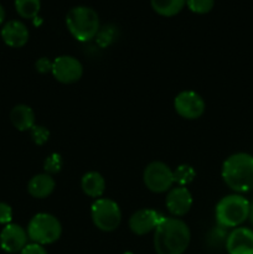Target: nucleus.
Here are the masks:
<instances>
[{"mask_svg":"<svg viewBox=\"0 0 253 254\" xmlns=\"http://www.w3.org/2000/svg\"><path fill=\"white\" fill-rule=\"evenodd\" d=\"M154 231L156 254H183L190 245V228L178 217H164Z\"/></svg>","mask_w":253,"mask_h":254,"instance_id":"1","label":"nucleus"},{"mask_svg":"<svg viewBox=\"0 0 253 254\" xmlns=\"http://www.w3.org/2000/svg\"><path fill=\"white\" fill-rule=\"evenodd\" d=\"M222 178L226 185L236 192L253 190V156L247 153L228 156L222 165Z\"/></svg>","mask_w":253,"mask_h":254,"instance_id":"2","label":"nucleus"},{"mask_svg":"<svg viewBox=\"0 0 253 254\" xmlns=\"http://www.w3.org/2000/svg\"><path fill=\"white\" fill-rule=\"evenodd\" d=\"M66 25L77 41L87 42L98 35L99 16L92 7L79 5L67 12Z\"/></svg>","mask_w":253,"mask_h":254,"instance_id":"3","label":"nucleus"},{"mask_svg":"<svg viewBox=\"0 0 253 254\" xmlns=\"http://www.w3.org/2000/svg\"><path fill=\"white\" fill-rule=\"evenodd\" d=\"M250 201L243 196H225L216 205V222L223 228H237L250 217Z\"/></svg>","mask_w":253,"mask_h":254,"instance_id":"4","label":"nucleus"},{"mask_svg":"<svg viewBox=\"0 0 253 254\" xmlns=\"http://www.w3.org/2000/svg\"><path fill=\"white\" fill-rule=\"evenodd\" d=\"M62 226L60 221L50 213H37L30 220L27 226V236L34 243L51 245L60 240Z\"/></svg>","mask_w":253,"mask_h":254,"instance_id":"5","label":"nucleus"},{"mask_svg":"<svg viewBox=\"0 0 253 254\" xmlns=\"http://www.w3.org/2000/svg\"><path fill=\"white\" fill-rule=\"evenodd\" d=\"M94 226L103 232H112L121 225L122 212L118 203L111 198H97L91 207Z\"/></svg>","mask_w":253,"mask_h":254,"instance_id":"6","label":"nucleus"},{"mask_svg":"<svg viewBox=\"0 0 253 254\" xmlns=\"http://www.w3.org/2000/svg\"><path fill=\"white\" fill-rule=\"evenodd\" d=\"M143 180L146 188L156 193L165 192L174 185V171L161 161H153L145 168Z\"/></svg>","mask_w":253,"mask_h":254,"instance_id":"7","label":"nucleus"},{"mask_svg":"<svg viewBox=\"0 0 253 254\" xmlns=\"http://www.w3.org/2000/svg\"><path fill=\"white\" fill-rule=\"evenodd\" d=\"M176 113L185 119H197L205 112V101L193 91L180 92L174 99Z\"/></svg>","mask_w":253,"mask_h":254,"instance_id":"8","label":"nucleus"},{"mask_svg":"<svg viewBox=\"0 0 253 254\" xmlns=\"http://www.w3.org/2000/svg\"><path fill=\"white\" fill-rule=\"evenodd\" d=\"M52 74L59 82L71 84L79 81L83 74V66L77 59L72 56H59L52 61Z\"/></svg>","mask_w":253,"mask_h":254,"instance_id":"9","label":"nucleus"},{"mask_svg":"<svg viewBox=\"0 0 253 254\" xmlns=\"http://www.w3.org/2000/svg\"><path fill=\"white\" fill-rule=\"evenodd\" d=\"M163 216L151 208H141L134 212L129 218V228L136 236H144L158 227Z\"/></svg>","mask_w":253,"mask_h":254,"instance_id":"10","label":"nucleus"},{"mask_svg":"<svg viewBox=\"0 0 253 254\" xmlns=\"http://www.w3.org/2000/svg\"><path fill=\"white\" fill-rule=\"evenodd\" d=\"M27 232L19 225L9 223L0 232V247L6 253L21 252L27 245Z\"/></svg>","mask_w":253,"mask_h":254,"instance_id":"11","label":"nucleus"},{"mask_svg":"<svg viewBox=\"0 0 253 254\" xmlns=\"http://www.w3.org/2000/svg\"><path fill=\"white\" fill-rule=\"evenodd\" d=\"M192 206V196L185 186H178L169 190L166 196V208L174 217L185 216Z\"/></svg>","mask_w":253,"mask_h":254,"instance_id":"12","label":"nucleus"},{"mask_svg":"<svg viewBox=\"0 0 253 254\" xmlns=\"http://www.w3.org/2000/svg\"><path fill=\"white\" fill-rule=\"evenodd\" d=\"M228 254H253V231L246 227H237L226 240Z\"/></svg>","mask_w":253,"mask_h":254,"instance_id":"13","label":"nucleus"},{"mask_svg":"<svg viewBox=\"0 0 253 254\" xmlns=\"http://www.w3.org/2000/svg\"><path fill=\"white\" fill-rule=\"evenodd\" d=\"M1 37L7 46L19 49L25 46L29 41V30L24 22L19 20H11L2 26Z\"/></svg>","mask_w":253,"mask_h":254,"instance_id":"14","label":"nucleus"},{"mask_svg":"<svg viewBox=\"0 0 253 254\" xmlns=\"http://www.w3.org/2000/svg\"><path fill=\"white\" fill-rule=\"evenodd\" d=\"M55 186H56V183L50 174H39L29 181L27 190L32 197L45 198L54 192Z\"/></svg>","mask_w":253,"mask_h":254,"instance_id":"15","label":"nucleus"},{"mask_svg":"<svg viewBox=\"0 0 253 254\" xmlns=\"http://www.w3.org/2000/svg\"><path fill=\"white\" fill-rule=\"evenodd\" d=\"M10 119L15 128L20 131L31 130L35 127V113L26 104H17L10 113Z\"/></svg>","mask_w":253,"mask_h":254,"instance_id":"16","label":"nucleus"},{"mask_svg":"<svg viewBox=\"0 0 253 254\" xmlns=\"http://www.w3.org/2000/svg\"><path fill=\"white\" fill-rule=\"evenodd\" d=\"M81 188L87 196L93 198H101L106 190L104 178L97 171H89L84 174L81 180Z\"/></svg>","mask_w":253,"mask_h":254,"instance_id":"17","label":"nucleus"},{"mask_svg":"<svg viewBox=\"0 0 253 254\" xmlns=\"http://www.w3.org/2000/svg\"><path fill=\"white\" fill-rule=\"evenodd\" d=\"M151 7L161 16H175L185 6V0H150Z\"/></svg>","mask_w":253,"mask_h":254,"instance_id":"18","label":"nucleus"},{"mask_svg":"<svg viewBox=\"0 0 253 254\" xmlns=\"http://www.w3.org/2000/svg\"><path fill=\"white\" fill-rule=\"evenodd\" d=\"M15 9L24 19H35L41 9V0H15Z\"/></svg>","mask_w":253,"mask_h":254,"instance_id":"19","label":"nucleus"},{"mask_svg":"<svg viewBox=\"0 0 253 254\" xmlns=\"http://www.w3.org/2000/svg\"><path fill=\"white\" fill-rule=\"evenodd\" d=\"M196 178L195 169L188 164H181L174 170V183L179 186H186Z\"/></svg>","mask_w":253,"mask_h":254,"instance_id":"20","label":"nucleus"},{"mask_svg":"<svg viewBox=\"0 0 253 254\" xmlns=\"http://www.w3.org/2000/svg\"><path fill=\"white\" fill-rule=\"evenodd\" d=\"M186 4L195 14H207L212 10L215 0H186Z\"/></svg>","mask_w":253,"mask_h":254,"instance_id":"21","label":"nucleus"},{"mask_svg":"<svg viewBox=\"0 0 253 254\" xmlns=\"http://www.w3.org/2000/svg\"><path fill=\"white\" fill-rule=\"evenodd\" d=\"M49 136L50 133L45 127L35 126L31 129V138L34 140V143L37 144V145H42V144L46 143L49 140Z\"/></svg>","mask_w":253,"mask_h":254,"instance_id":"22","label":"nucleus"},{"mask_svg":"<svg viewBox=\"0 0 253 254\" xmlns=\"http://www.w3.org/2000/svg\"><path fill=\"white\" fill-rule=\"evenodd\" d=\"M61 169V158L60 155H51L46 159L45 161V170L47 171V174L51 175V173H57V171Z\"/></svg>","mask_w":253,"mask_h":254,"instance_id":"23","label":"nucleus"},{"mask_svg":"<svg viewBox=\"0 0 253 254\" xmlns=\"http://www.w3.org/2000/svg\"><path fill=\"white\" fill-rule=\"evenodd\" d=\"M12 220V210L7 203L0 202V225H9Z\"/></svg>","mask_w":253,"mask_h":254,"instance_id":"24","label":"nucleus"},{"mask_svg":"<svg viewBox=\"0 0 253 254\" xmlns=\"http://www.w3.org/2000/svg\"><path fill=\"white\" fill-rule=\"evenodd\" d=\"M20 254H47V251L45 250L44 246L32 242L25 246Z\"/></svg>","mask_w":253,"mask_h":254,"instance_id":"25","label":"nucleus"},{"mask_svg":"<svg viewBox=\"0 0 253 254\" xmlns=\"http://www.w3.org/2000/svg\"><path fill=\"white\" fill-rule=\"evenodd\" d=\"M36 69L40 73H47V72L52 71V62L50 61L46 57H41L40 60H37L36 62Z\"/></svg>","mask_w":253,"mask_h":254,"instance_id":"26","label":"nucleus"},{"mask_svg":"<svg viewBox=\"0 0 253 254\" xmlns=\"http://www.w3.org/2000/svg\"><path fill=\"white\" fill-rule=\"evenodd\" d=\"M4 20H5V10H4V7L0 5V25L4 22Z\"/></svg>","mask_w":253,"mask_h":254,"instance_id":"27","label":"nucleus"},{"mask_svg":"<svg viewBox=\"0 0 253 254\" xmlns=\"http://www.w3.org/2000/svg\"><path fill=\"white\" fill-rule=\"evenodd\" d=\"M250 218L253 223V201L251 202V210H250Z\"/></svg>","mask_w":253,"mask_h":254,"instance_id":"28","label":"nucleus"}]
</instances>
